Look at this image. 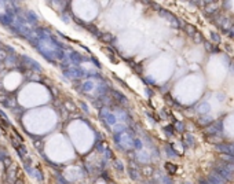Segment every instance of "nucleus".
<instances>
[{
    "label": "nucleus",
    "mask_w": 234,
    "mask_h": 184,
    "mask_svg": "<svg viewBox=\"0 0 234 184\" xmlns=\"http://www.w3.org/2000/svg\"><path fill=\"white\" fill-rule=\"evenodd\" d=\"M212 169H213V172H215V173L218 175L219 177H222V179H223L226 183L234 182V175L230 173V172L227 171L226 168H224L223 163H222L220 161H218V162H213V163H212Z\"/></svg>",
    "instance_id": "1"
},
{
    "label": "nucleus",
    "mask_w": 234,
    "mask_h": 184,
    "mask_svg": "<svg viewBox=\"0 0 234 184\" xmlns=\"http://www.w3.org/2000/svg\"><path fill=\"white\" fill-rule=\"evenodd\" d=\"M222 131H223V124H222V121H215V122H212L211 125H208L207 128H204L202 132H204L205 136L209 139L213 136H218Z\"/></svg>",
    "instance_id": "2"
},
{
    "label": "nucleus",
    "mask_w": 234,
    "mask_h": 184,
    "mask_svg": "<svg viewBox=\"0 0 234 184\" xmlns=\"http://www.w3.org/2000/svg\"><path fill=\"white\" fill-rule=\"evenodd\" d=\"M160 14H161V15L164 17L165 19H168V21H170V24L172 25L174 28H178V29L181 28V25H182L181 21H179V19L176 18L174 14H171L168 10H165V8H161V10H160Z\"/></svg>",
    "instance_id": "3"
},
{
    "label": "nucleus",
    "mask_w": 234,
    "mask_h": 184,
    "mask_svg": "<svg viewBox=\"0 0 234 184\" xmlns=\"http://www.w3.org/2000/svg\"><path fill=\"white\" fill-rule=\"evenodd\" d=\"M207 180H208V182H209L211 184H226V182H224L222 177H219L218 175L215 173V172H211V173L208 175Z\"/></svg>",
    "instance_id": "4"
},
{
    "label": "nucleus",
    "mask_w": 234,
    "mask_h": 184,
    "mask_svg": "<svg viewBox=\"0 0 234 184\" xmlns=\"http://www.w3.org/2000/svg\"><path fill=\"white\" fill-rule=\"evenodd\" d=\"M183 140H185V144H186L189 148H193L194 147V144H196V141H194V136H193L192 133H185V136H183Z\"/></svg>",
    "instance_id": "5"
},
{
    "label": "nucleus",
    "mask_w": 234,
    "mask_h": 184,
    "mask_svg": "<svg viewBox=\"0 0 234 184\" xmlns=\"http://www.w3.org/2000/svg\"><path fill=\"white\" fill-rule=\"evenodd\" d=\"M204 46H205V50H207L208 52H212V54H218L219 51H220V50H219V47H215V46H213L212 43H209V41H207V40H205Z\"/></svg>",
    "instance_id": "6"
},
{
    "label": "nucleus",
    "mask_w": 234,
    "mask_h": 184,
    "mask_svg": "<svg viewBox=\"0 0 234 184\" xmlns=\"http://www.w3.org/2000/svg\"><path fill=\"white\" fill-rule=\"evenodd\" d=\"M113 93H115V95H113V96H115V98L117 99V100H119L120 102V103H124V104H128V99L127 98H125V96L124 95H123V93L121 92H119V91H115V89H113V91H112Z\"/></svg>",
    "instance_id": "7"
},
{
    "label": "nucleus",
    "mask_w": 234,
    "mask_h": 184,
    "mask_svg": "<svg viewBox=\"0 0 234 184\" xmlns=\"http://www.w3.org/2000/svg\"><path fill=\"white\" fill-rule=\"evenodd\" d=\"M219 161L226 163H234V155H227V154H220L219 155Z\"/></svg>",
    "instance_id": "8"
},
{
    "label": "nucleus",
    "mask_w": 234,
    "mask_h": 184,
    "mask_svg": "<svg viewBox=\"0 0 234 184\" xmlns=\"http://www.w3.org/2000/svg\"><path fill=\"white\" fill-rule=\"evenodd\" d=\"M185 32H186L187 35H189L190 37L193 39V37H194V35L197 33V30H196V28L193 26V25H189V24H187V25H185Z\"/></svg>",
    "instance_id": "9"
},
{
    "label": "nucleus",
    "mask_w": 234,
    "mask_h": 184,
    "mask_svg": "<svg viewBox=\"0 0 234 184\" xmlns=\"http://www.w3.org/2000/svg\"><path fill=\"white\" fill-rule=\"evenodd\" d=\"M165 169H167V172H168L170 175H175L176 172H178V166L174 165V163H171V162H167V163H165Z\"/></svg>",
    "instance_id": "10"
},
{
    "label": "nucleus",
    "mask_w": 234,
    "mask_h": 184,
    "mask_svg": "<svg viewBox=\"0 0 234 184\" xmlns=\"http://www.w3.org/2000/svg\"><path fill=\"white\" fill-rule=\"evenodd\" d=\"M211 122H212V118H209L208 115H204V117H200L198 118V124H201L202 126L211 125Z\"/></svg>",
    "instance_id": "11"
},
{
    "label": "nucleus",
    "mask_w": 234,
    "mask_h": 184,
    "mask_svg": "<svg viewBox=\"0 0 234 184\" xmlns=\"http://www.w3.org/2000/svg\"><path fill=\"white\" fill-rule=\"evenodd\" d=\"M197 111H198L200 114H207V113L209 111V106H208L207 103L198 104V106H197Z\"/></svg>",
    "instance_id": "12"
},
{
    "label": "nucleus",
    "mask_w": 234,
    "mask_h": 184,
    "mask_svg": "<svg viewBox=\"0 0 234 184\" xmlns=\"http://www.w3.org/2000/svg\"><path fill=\"white\" fill-rule=\"evenodd\" d=\"M101 39H102V41H105V43H112V41H115V36H113L112 33H103Z\"/></svg>",
    "instance_id": "13"
},
{
    "label": "nucleus",
    "mask_w": 234,
    "mask_h": 184,
    "mask_svg": "<svg viewBox=\"0 0 234 184\" xmlns=\"http://www.w3.org/2000/svg\"><path fill=\"white\" fill-rule=\"evenodd\" d=\"M193 41H194L196 44H201V43H205V39H204V36H202L201 33L197 32L194 35V37H193Z\"/></svg>",
    "instance_id": "14"
},
{
    "label": "nucleus",
    "mask_w": 234,
    "mask_h": 184,
    "mask_svg": "<svg viewBox=\"0 0 234 184\" xmlns=\"http://www.w3.org/2000/svg\"><path fill=\"white\" fill-rule=\"evenodd\" d=\"M113 166L116 168L117 172H124V165H123V162L120 160H115V161H113Z\"/></svg>",
    "instance_id": "15"
},
{
    "label": "nucleus",
    "mask_w": 234,
    "mask_h": 184,
    "mask_svg": "<svg viewBox=\"0 0 234 184\" xmlns=\"http://www.w3.org/2000/svg\"><path fill=\"white\" fill-rule=\"evenodd\" d=\"M105 122H106V125H107V126L115 125V124H116V117H115L113 114H109V115H107V118L105 120Z\"/></svg>",
    "instance_id": "16"
},
{
    "label": "nucleus",
    "mask_w": 234,
    "mask_h": 184,
    "mask_svg": "<svg viewBox=\"0 0 234 184\" xmlns=\"http://www.w3.org/2000/svg\"><path fill=\"white\" fill-rule=\"evenodd\" d=\"M165 152H167L170 157H178V152L174 151V148H172V146H171V144L165 146Z\"/></svg>",
    "instance_id": "17"
},
{
    "label": "nucleus",
    "mask_w": 234,
    "mask_h": 184,
    "mask_svg": "<svg viewBox=\"0 0 234 184\" xmlns=\"http://www.w3.org/2000/svg\"><path fill=\"white\" fill-rule=\"evenodd\" d=\"M209 37L212 41H215V43H220V35L216 32H211L209 33Z\"/></svg>",
    "instance_id": "18"
},
{
    "label": "nucleus",
    "mask_w": 234,
    "mask_h": 184,
    "mask_svg": "<svg viewBox=\"0 0 234 184\" xmlns=\"http://www.w3.org/2000/svg\"><path fill=\"white\" fill-rule=\"evenodd\" d=\"M70 56H72V59L75 61V63H80V62L83 61L81 55H80V54H77V52H72V54H70Z\"/></svg>",
    "instance_id": "19"
},
{
    "label": "nucleus",
    "mask_w": 234,
    "mask_h": 184,
    "mask_svg": "<svg viewBox=\"0 0 234 184\" xmlns=\"http://www.w3.org/2000/svg\"><path fill=\"white\" fill-rule=\"evenodd\" d=\"M174 128H175V131H178V132H185V124L181 122V121H178V122L174 125Z\"/></svg>",
    "instance_id": "20"
},
{
    "label": "nucleus",
    "mask_w": 234,
    "mask_h": 184,
    "mask_svg": "<svg viewBox=\"0 0 234 184\" xmlns=\"http://www.w3.org/2000/svg\"><path fill=\"white\" fill-rule=\"evenodd\" d=\"M130 177H131L132 180H138V179H139V175L136 173V169L130 168Z\"/></svg>",
    "instance_id": "21"
},
{
    "label": "nucleus",
    "mask_w": 234,
    "mask_h": 184,
    "mask_svg": "<svg viewBox=\"0 0 234 184\" xmlns=\"http://www.w3.org/2000/svg\"><path fill=\"white\" fill-rule=\"evenodd\" d=\"M110 114V113H109V110H107L106 109V107H103V109H102L101 110V113H99V115H101V118H102V120H106V118H107V115H109Z\"/></svg>",
    "instance_id": "22"
},
{
    "label": "nucleus",
    "mask_w": 234,
    "mask_h": 184,
    "mask_svg": "<svg viewBox=\"0 0 234 184\" xmlns=\"http://www.w3.org/2000/svg\"><path fill=\"white\" fill-rule=\"evenodd\" d=\"M164 131H165V133H168L170 136H172V135L175 133V128H174V125H167L164 128Z\"/></svg>",
    "instance_id": "23"
},
{
    "label": "nucleus",
    "mask_w": 234,
    "mask_h": 184,
    "mask_svg": "<svg viewBox=\"0 0 234 184\" xmlns=\"http://www.w3.org/2000/svg\"><path fill=\"white\" fill-rule=\"evenodd\" d=\"M134 146H135V148H136V150H141V148H142V143H141V140H139V139H134Z\"/></svg>",
    "instance_id": "24"
},
{
    "label": "nucleus",
    "mask_w": 234,
    "mask_h": 184,
    "mask_svg": "<svg viewBox=\"0 0 234 184\" xmlns=\"http://www.w3.org/2000/svg\"><path fill=\"white\" fill-rule=\"evenodd\" d=\"M227 35H229V37H233V39H234V26L230 28L229 32H227Z\"/></svg>",
    "instance_id": "25"
},
{
    "label": "nucleus",
    "mask_w": 234,
    "mask_h": 184,
    "mask_svg": "<svg viewBox=\"0 0 234 184\" xmlns=\"http://www.w3.org/2000/svg\"><path fill=\"white\" fill-rule=\"evenodd\" d=\"M198 184H211V183L208 182L207 179H200V180H198Z\"/></svg>",
    "instance_id": "26"
},
{
    "label": "nucleus",
    "mask_w": 234,
    "mask_h": 184,
    "mask_svg": "<svg viewBox=\"0 0 234 184\" xmlns=\"http://www.w3.org/2000/svg\"><path fill=\"white\" fill-rule=\"evenodd\" d=\"M164 184H172V182L170 179H167V177H164Z\"/></svg>",
    "instance_id": "27"
},
{
    "label": "nucleus",
    "mask_w": 234,
    "mask_h": 184,
    "mask_svg": "<svg viewBox=\"0 0 234 184\" xmlns=\"http://www.w3.org/2000/svg\"><path fill=\"white\" fill-rule=\"evenodd\" d=\"M230 69H232V72L234 73V61L232 62V65H230Z\"/></svg>",
    "instance_id": "28"
},
{
    "label": "nucleus",
    "mask_w": 234,
    "mask_h": 184,
    "mask_svg": "<svg viewBox=\"0 0 234 184\" xmlns=\"http://www.w3.org/2000/svg\"><path fill=\"white\" fill-rule=\"evenodd\" d=\"M230 144V147H232V150H233V155H234V141L233 143H229Z\"/></svg>",
    "instance_id": "29"
}]
</instances>
